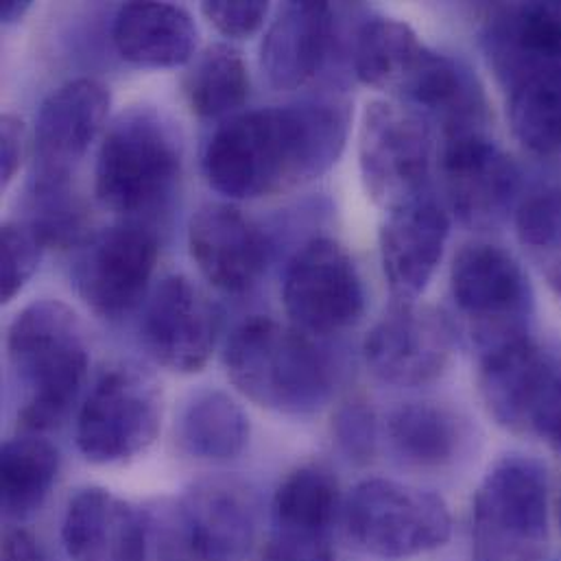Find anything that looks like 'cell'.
Listing matches in <instances>:
<instances>
[{
  "label": "cell",
  "instance_id": "6da1fadb",
  "mask_svg": "<svg viewBox=\"0 0 561 561\" xmlns=\"http://www.w3.org/2000/svg\"><path fill=\"white\" fill-rule=\"evenodd\" d=\"M350 107L336 99H304L230 116L204 153L208 184L230 199H259L308 184L339 160Z\"/></svg>",
  "mask_w": 561,
  "mask_h": 561
},
{
  "label": "cell",
  "instance_id": "7a4b0ae2",
  "mask_svg": "<svg viewBox=\"0 0 561 561\" xmlns=\"http://www.w3.org/2000/svg\"><path fill=\"white\" fill-rule=\"evenodd\" d=\"M7 358L18 387L22 433L37 435L59 426L72 411L90 367L77 312L57 299L28 304L9 325Z\"/></svg>",
  "mask_w": 561,
  "mask_h": 561
},
{
  "label": "cell",
  "instance_id": "3957f363",
  "mask_svg": "<svg viewBox=\"0 0 561 561\" xmlns=\"http://www.w3.org/2000/svg\"><path fill=\"white\" fill-rule=\"evenodd\" d=\"M145 512L147 561H245L261 527L256 490L239 477H206L178 501Z\"/></svg>",
  "mask_w": 561,
  "mask_h": 561
},
{
  "label": "cell",
  "instance_id": "277c9868",
  "mask_svg": "<svg viewBox=\"0 0 561 561\" xmlns=\"http://www.w3.org/2000/svg\"><path fill=\"white\" fill-rule=\"evenodd\" d=\"M232 385L263 409L310 415L332 396L334 367L312 334L272 317L243 321L226 345Z\"/></svg>",
  "mask_w": 561,
  "mask_h": 561
},
{
  "label": "cell",
  "instance_id": "5b68a950",
  "mask_svg": "<svg viewBox=\"0 0 561 561\" xmlns=\"http://www.w3.org/2000/svg\"><path fill=\"white\" fill-rule=\"evenodd\" d=\"M182 175L173 123L149 105L125 110L107 129L94 167V193L116 215L138 217L164 206Z\"/></svg>",
  "mask_w": 561,
  "mask_h": 561
},
{
  "label": "cell",
  "instance_id": "8992f818",
  "mask_svg": "<svg viewBox=\"0 0 561 561\" xmlns=\"http://www.w3.org/2000/svg\"><path fill=\"white\" fill-rule=\"evenodd\" d=\"M549 542L547 468L525 455L499 459L472 503V561H542Z\"/></svg>",
  "mask_w": 561,
  "mask_h": 561
},
{
  "label": "cell",
  "instance_id": "52a82bcc",
  "mask_svg": "<svg viewBox=\"0 0 561 561\" xmlns=\"http://www.w3.org/2000/svg\"><path fill=\"white\" fill-rule=\"evenodd\" d=\"M162 424V389L140 365H107L77 415V446L96 466H118L142 455Z\"/></svg>",
  "mask_w": 561,
  "mask_h": 561
},
{
  "label": "cell",
  "instance_id": "ba28073f",
  "mask_svg": "<svg viewBox=\"0 0 561 561\" xmlns=\"http://www.w3.org/2000/svg\"><path fill=\"white\" fill-rule=\"evenodd\" d=\"M428 118L400 101H371L358 131L360 178L371 202L387 213L426 195L433 169Z\"/></svg>",
  "mask_w": 561,
  "mask_h": 561
},
{
  "label": "cell",
  "instance_id": "9c48e42d",
  "mask_svg": "<svg viewBox=\"0 0 561 561\" xmlns=\"http://www.w3.org/2000/svg\"><path fill=\"white\" fill-rule=\"evenodd\" d=\"M345 525L360 551L382 560L435 551L453 531L450 512L437 494L389 479H369L354 488Z\"/></svg>",
  "mask_w": 561,
  "mask_h": 561
},
{
  "label": "cell",
  "instance_id": "30bf717a",
  "mask_svg": "<svg viewBox=\"0 0 561 561\" xmlns=\"http://www.w3.org/2000/svg\"><path fill=\"white\" fill-rule=\"evenodd\" d=\"M282 299L293 325L308 334L352 328L365 310V288L347 250L325 237L304 243L284 272Z\"/></svg>",
  "mask_w": 561,
  "mask_h": 561
},
{
  "label": "cell",
  "instance_id": "8fae6325",
  "mask_svg": "<svg viewBox=\"0 0 561 561\" xmlns=\"http://www.w3.org/2000/svg\"><path fill=\"white\" fill-rule=\"evenodd\" d=\"M457 308L474 323L481 347L529 334L531 286L520 263L492 243H468L450 270Z\"/></svg>",
  "mask_w": 561,
  "mask_h": 561
},
{
  "label": "cell",
  "instance_id": "7c38bea8",
  "mask_svg": "<svg viewBox=\"0 0 561 561\" xmlns=\"http://www.w3.org/2000/svg\"><path fill=\"white\" fill-rule=\"evenodd\" d=\"M158 261L153 232L121 224L92 234L79 250L75 286L83 304L103 319L129 314L147 293Z\"/></svg>",
  "mask_w": 561,
  "mask_h": 561
},
{
  "label": "cell",
  "instance_id": "4fadbf2b",
  "mask_svg": "<svg viewBox=\"0 0 561 561\" xmlns=\"http://www.w3.org/2000/svg\"><path fill=\"white\" fill-rule=\"evenodd\" d=\"M363 354L382 382L420 387L446 371L453 356V328L431 306L396 301L369 330Z\"/></svg>",
  "mask_w": 561,
  "mask_h": 561
},
{
  "label": "cell",
  "instance_id": "5bb4252c",
  "mask_svg": "<svg viewBox=\"0 0 561 561\" xmlns=\"http://www.w3.org/2000/svg\"><path fill=\"white\" fill-rule=\"evenodd\" d=\"M439 160L448 202L461 224L492 230L507 219L523 178L518 164L488 134L442 140Z\"/></svg>",
  "mask_w": 561,
  "mask_h": 561
},
{
  "label": "cell",
  "instance_id": "9a60e30c",
  "mask_svg": "<svg viewBox=\"0 0 561 561\" xmlns=\"http://www.w3.org/2000/svg\"><path fill=\"white\" fill-rule=\"evenodd\" d=\"M217 310L208 295L186 276H169L153 290L140 323L147 354L178 374L206 367L217 341Z\"/></svg>",
  "mask_w": 561,
  "mask_h": 561
},
{
  "label": "cell",
  "instance_id": "2e32d148",
  "mask_svg": "<svg viewBox=\"0 0 561 561\" xmlns=\"http://www.w3.org/2000/svg\"><path fill=\"white\" fill-rule=\"evenodd\" d=\"M558 382L549 356L529 339L512 336L483 347L479 389L488 413L512 433H538Z\"/></svg>",
  "mask_w": 561,
  "mask_h": 561
},
{
  "label": "cell",
  "instance_id": "e0dca14e",
  "mask_svg": "<svg viewBox=\"0 0 561 561\" xmlns=\"http://www.w3.org/2000/svg\"><path fill=\"white\" fill-rule=\"evenodd\" d=\"M188 248L202 276L226 293L250 290L267 267L261 228L232 204L202 206L188 226Z\"/></svg>",
  "mask_w": 561,
  "mask_h": 561
},
{
  "label": "cell",
  "instance_id": "ac0fdd59",
  "mask_svg": "<svg viewBox=\"0 0 561 561\" xmlns=\"http://www.w3.org/2000/svg\"><path fill=\"white\" fill-rule=\"evenodd\" d=\"M105 83L81 77L53 90L35 118V171L68 173L85 156L110 112Z\"/></svg>",
  "mask_w": 561,
  "mask_h": 561
},
{
  "label": "cell",
  "instance_id": "d6986e66",
  "mask_svg": "<svg viewBox=\"0 0 561 561\" xmlns=\"http://www.w3.org/2000/svg\"><path fill=\"white\" fill-rule=\"evenodd\" d=\"M448 213L428 195L389 213L380 230V261L398 301H415L442 263Z\"/></svg>",
  "mask_w": 561,
  "mask_h": 561
},
{
  "label": "cell",
  "instance_id": "ffe728a7",
  "mask_svg": "<svg viewBox=\"0 0 561 561\" xmlns=\"http://www.w3.org/2000/svg\"><path fill=\"white\" fill-rule=\"evenodd\" d=\"M61 540L70 561H147L145 512L103 488H85L68 503Z\"/></svg>",
  "mask_w": 561,
  "mask_h": 561
},
{
  "label": "cell",
  "instance_id": "44dd1931",
  "mask_svg": "<svg viewBox=\"0 0 561 561\" xmlns=\"http://www.w3.org/2000/svg\"><path fill=\"white\" fill-rule=\"evenodd\" d=\"M485 46L507 90L536 68L561 61L560 0L494 7L485 24Z\"/></svg>",
  "mask_w": 561,
  "mask_h": 561
},
{
  "label": "cell",
  "instance_id": "7402d4cb",
  "mask_svg": "<svg viewBox=\"0 0 561 561\" xmlns=\"http://www.w3.org/2000/svg\"><path fill=\"white\" fill-rule=\"evenodd\" d=\"M334 33V9L328 2H286L261 46L270 83L278 90L306 85L330 57Z\"/></svg>",
  "mask_w": 561,
  "mask_h": 561
},
{
  "label": "cell",
  "instance_id": "603a6c76",
  "mask_svg": "<svg viewBox=\"0 0 561 561\" xmlns=\"http://www.w3.org/2000/svg\"><path fill=\"white\" fill-rule=\"evenodd\" d=\"M118 55L136 66L175 68L197 55L199 28L193 15L171 2H129L112 26Z\"/></svg>",
  "mask_w": 561,
  "mask_h": 561
},
{
  "label": "cell",
  "instance_id": "cb8c5ba5",
  "mask_svg": "<svg viewBox=\"0 0 561 561\" xmlns=\"http://www.w3.org/2000/svg\"><path fill=\"white\" fill-rule=\"evenodd\" d=\"M431 55L433 48L407 22L385 15L365 20L352 46L356 77L365 85L391 92L402 101L409 99Z\"/></svg>",
  "mask_w": 561,
  "mask_h": 561
},
{
  "label": "cell",
  "instance_id": "d4e9b609",
  "mask_svg": "<svg viewBox=\"0 0 561 561\" xmlns=\"http://www.w3.org/2000/svg\"><path fill=\"white\" fill-rule=\"evenodd\" d=\"M341 510V490L334 474L321 466L293 470L276 490L272 514L274 534L330 540V529Z\"/></svg>",
  "mask_w": 561,
  "mask_h": 561
},
{
  "label": "cell",
  "instance_id": "484cf974",
  "mask_svg": "<svg viewBox=\"0 0 561 561\" xmlns=\"http://www.w3.org/2000/svg\"><path fill=\"white\" fill-rule=\"evenodd\" d=\"M178 442L195 459L232 461L250 442V420L228 393L202 391L180 415Z\"/></svg>",
  "mask_w": 561,
  "mask_h": 561
},
{
  "label": "cell",
  "instance_id": "4316f807",
  "mask_svg": "<svg viewBox=\"0 0 561 561\" xmlns=\"http://www.w3.org/2000/svg\"><path fill=\"white\" fill-rule=\"evenodd\" d=\"M387 435L396 455L415 468H444L455 461L463 444L459 417L433 402L398 407L387 422Z\"/></svg>",
  "mask_w": 561,
  "mask_h": 561
},
{
  "label": "cell",
  "instance_id": "83f0119b",
  "mask_svg": "<svg viewBox=\"0 0 561 561\" xmlns=\"http://www.w3.org/2000/svg\"><path fill=\"white\" fill-rule=\"evenodd\" d=\"M24 221L44 248H81L90 234L88 208L72 188L68 173L35 171L28 180L24 199Z\"/></svg>",
  "mask_w": 561,
  "mask_h": 561
},
{
  "label": "cell",
  "instance_id": "f1b7e54d",
  "mask_svg": "<svg viewBox=\"0 0 561 561\" xmlns=\"http://www.w3.org/2000/svg\"><path fill=\"white\" fill-rule=\"evenodd\" d=\"M250 70L243 53L226 42L210 44L188 64L182 79L184 96L193 114L221 118L234 114L250 96Z\"/></svg>",
  "mask_w": 561,
  "mask_h": 561
},
{
  "label": "cell",
  "instance_id": "f546056e",
  "mask_svg": "<svg viewBox=\"0 0 561 561\" xmlns=\"http://www.w3.org/2000/svg\"><path fill=\"white\" fill-rule=\"evenodd\" d=\"M0 470L2 514L9 520H26L44 505L57 481L59 453L35 433H24L4 442Z\"/></svg>",
  "mask_w": 561,
  "mask_h": 561
},
{
  "label": "cell",
  "instance_id": "4dcf8cb0",
  "mask_svg": "<svg viewBox=\"0 0 561 561\" xmlns=\"http://www.w3.org/2000/svg\"><path fill=\"white\" fill-rule=\"evenodd\" d=\"M510 121L534 153H561V61L525 75L510 88Z\"/></svg>",
  "mask_w": 561,
  "mask_h": 561
},
{
  "label": "cell",
  "instance_id": "1f68e13d",
  "mask_svg": "<svg viewBox=\"0 0 561 561\" xmlns=\"http://www.w3.org/2000/svg\"><path fill=\"white\" fill-rule=\"evenodd\" d=\"M516 228L527 256L561 297V184L527 197L518 206Z\"/></svg>",
  "mask_w": 561,
  "mask_h": 561
},
{
  "label": "cell",
  "instance_id": "d6a6232c",
  "mask_svg": "<svg viewBox=\"0 0 561 561\" xmlns=\"http://www.w3.org/2000/svg\"><path fill=\"white\" fill-rule=\"evenodd\" d=\"M44 243L24 221H7L0 234V297L11 301L33 278Z\"/></svg>",
  "mask_w": 561,
  "mask_h": 561
},
{
  "label": "cell",
  "instance_id": "836d02e7",
  "mask_svg": "<svg viewBox=\"0 0 561 561\" xmlns=\"http://www.w3.org/2000/svg\"><path fill=\"white\" fill-rule=\"evenodd\" d=\"M334 439L350 461L367 463L376 450V420L365 402H350L334 417Z\"/></svg>",
  "mask_w": 561,
  "mask_h": 561
},
{
  "label": "cell",
  "instance_id": "e575fe53",
  "mask_svg": "<svg viewBox=\"0 0 561 561\" xmlns=\"http://www.w3.org/2000/svg\"><path fill=\"white\" fill-rule=\"evenodd\" d=\"M202 13L226 37L245 39L261 31L267 20L270 2L263 0H208Z\"/></svg>",
  "mask_w": 561,
  "mask_h": 561
},
{
  "label": "cell",
  "instance_id": "d590c367",
  "mask_svg": "<svg viewBox=\"0 0 561 561\" xmlns=\"http://www.w3.org/2000/svg\"><path fill=\"white\" fill-rule=\"evenodd\" d=\"M26 127L24 123L13 116L4 114L0 121V180L2 186H9V182L15 178V173L22 167L24 153H26Z\"/></svg>",
  "mask_w": 561,
  "mask_h": 561
},
{
  "label": "cell",
  "instance_id": "8d00e7d4",
  "mask_svg": "<svg viewBox=\"0 0 561 561\" xmlns=\"http://www.w3.org/2000/svg\"><path fill=\"white\" fill-rule=\"evenodd\" d=\"M261 561H334L330 540H308L274 534Z\"/></svg>",
  "mask_w": 561,
  "mask_h": 561
},
{
  "label": "cell",
  "instance_id": "74e56055",
  "mask_svg": "<svg viewBox=\"0 0 561 561\" xmlns=\"http://www.w3.org/2000/svg\"><path fill=\"white\" fill-rule=\"evenodd\" d=\"M2 561H44L33 536L22 529H11L2 540Z\"/></svg>",
  "mask_w": 561,
  "mask_h": 561
},
{
  "label": "cell",
  "instance_id": "f35d334b",
  "mask_svg": "<svg viewBox=\"0 0 561 561\" xmlns=\"http://www.w3.org/2000/svg\"><path fill=\"white\" fill-rule=\"evenodd\" d=\"M538 435H542L556 450L561 453V378H558L549 402L542 411L540 424H538Z\"/></svg>",
  "mask_w": 561,
  "mask_h": 561
},
{
  "label": "cell",
  "instance_id": "ab89813d",
  "mask_svg": "<svg viewBox=\"0 0 561 561\" xmlns=\"http://www.w3.org/2000/svg\"><path fill=\"white\" fill-rule=\"evenodd\" d=\"M28 7H31V2H26V0H7L0 7V20L4 24H13V22L22 20V15L28 11Z\"/></svg>",
  "mask_w": 561,
  "mask_h": 561
},
{
  "label": "cell",
  "instance_id": "60d3db41",
  "mask_svg": "<svg viewBox=\"0 0 561 561\" xmlns=\"http://www.w3.org/2000/svg\"><path fill=\"white\" fill-rule=\"evenodd\" d=\"M560 523H561V501H560Z\"/></svg>",
  "mask_w": 561,
  "mask_h": 561
}]
</instances>
